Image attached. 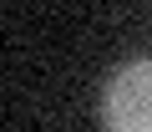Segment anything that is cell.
<instances>
[{"label": "cell", "mask_w": 152, "mask_h": 132, "mask_svg": "<svg viewBox=\"0 0 152 132\" xmlns=\"http://www.w3.org/2000/svg\"><path fill=\"white\" fill-rule=\"evenodd\" d=\"M102 127L107 132H152V56L122 61L102 87Z\"/></svg>", "instance_id": "6da1fadb"}]
</instances>
